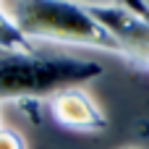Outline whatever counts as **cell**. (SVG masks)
Returning <instances> with one entry per match:
<instances>
[{
  "label": "cell",
  "instance_id": "cell-1",
  "mask_svg": "<svg viewBox=\"0 0 149 149\" xmlns=\"http://www.w3.org/2000/svg\"><path fill=\"white\" fill-rule=\"evenodd\" d=\"M105 71L97 60L47 52H0V100H50L52 94L84 86Z\"/></svg>",
  "mask_w": 149,
  "mask_h": 149
},
{
  "label": "cell",
  "instance_id": "cell-8",
  "mask_svg": "<svg viewBox=\"0 0 149 149\" xmlns=\"http://www.w3.org/2000/svg\"><path fill=\"white\" fill-rule=\"evenodd\" d=\"M126 149H136V147H126Z\"/></svg>",
  "mask_w": 149,
  "mask_h": 149
},
{
  "label": "cell",
  "instance_id": "cell-4",
  "mask_svg": "<svg viewBox=\"0 0 149 149\" xmlns=\"http://www.w3.org/2000/svg\"><path fill=\"white\" fill-rule=\"evenodd\" d=\"M47 107H50L52 120L60 128H68V131L97 134V131H105L110 126L107 115L97 107V102L81 86H71V89H63V92L52 94L47 100Z\"/></svg>",
  "mask_w": 149,
  "mask_h": 149
},
{
  "label": "cell",
  "instance_id": "cell-3",
  "mask_svg": "<svg viewBox=\"0 0 149 149\" xmlns=\"http://www.w3.org/2000/svg\"><path fill=\"white\" fill-rule=\"evenodd\" d=\"M89 13L113 34L123 58L149 68V21L118 3H86Z\"/></svg>",
  "mask_w": 149,
  "mask_h": 149
},
{
  "label": "cell",
  "instance_id": "cell-5",
  "mask_svg": "<svg viewBox=\"0 0 149 149\" xmlns=\"http://www.w3.org/2000/svg\"><path fill=\"white\" fill-rule=\"evenodd\" d=\"M0 52H21V55L37 52V42L29 39L18 26L16 16L3 8H0Z\"/></svg>",
  "mask_w": 149,
  "mask_h": 149
},
{
  "label": "cell",
  "instance_id": "cell-6",
  "mask_svg": "<svg viewBox=\"0 0 149 149\" xmlns=\"http://www.w3.org/2000/svg\"><path fill=\"white\" fill-rule=\"evenodd\" d=\"M0 149H26V141L13 128H0Z\"/></svg>",
  "mask_w": 149,
  "mask_h": 149
},
{
  "label": "cell",
  "instance_id": "cell-9",
  "mask_svg": "<svg viewBox=\"0 0 149 149\" xmlns=\"http://www.w3.org/2000/svg\"><path fill=\"white\" fill-rule=\"evenodd\" d=\"M0 128H3V126H0Z\"/></svg>",
  "mask_w": 149,
  "mask_h": 149
},
{
  "label": "cell",
  "instance_id": "cell-7",
  "mask_svg": "<svg viewBox=\"0 0 149 149\" xmlns=\"http://www.w3.org/2000/svg\"><path fill=\"white\" fill-rule=\"evenodd\" d=\"M115 3L123 5V8H128V10H134L136 16H141V18L149 21V0H115Z\"/></svg>",
  "mask_w": 149,
  "mask_h": 149
},
{
  "label": "cell",
  "instance_id": "cell-2",
  "mask_svg": "<svg viewBox=\"0 0 149 149\" xmlns=\"http://www.w3.org/2000/svg\"><path fill=\"white\" fill-rule=\"evenodd\" d=\"M13 16L24 34L34 42L92 47L123 55L113 34L89 13L86 3L81 0H16Z\"/></svg>",
  "mask_w": 149,
  "mask_h": 149
}]
</instances>
